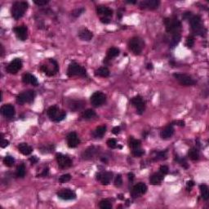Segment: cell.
I'll return each mask as SVG.
<instances>
[{
  "mask_svg": "<svg viewBox=\"0 0 209 209\" xmlns=\"http://www.w3.org/2000/svg\"><path fill=\"white\" fill-rule=\"evenodd\" d=\"M147 191V186L146 185H145L144 183H138L136 185H134V187L132 191V195L133 198H136L139 197L141 194H144L146 193Z\"/></svg>",
  "mask_w": 209,
  "mask_h": 209,
  "instance_id": "obj_13",
  "label": "cell"
},
{
  "mask_svg": "<svg viewBox=\"0 0 209 209\" xmlns=\"http://www.w3.org/2000/svg\"><path fill=\"white\" fill-rule=\"evenodd\" d=\"M27 8L28 3L26 2H16L11 8V16L15 20H19L24 16Z\"/></svg>",
  "mask_w": 209,
  "mask_h": 209,
  "instance_id": "obj_1",
  "label": "cell"
},
{
  "mask_svg": "<svg viewBox=\"0 0 209 209\" xmlns=\"http://www.w3.org/2000/svg\"><path fill=\"white\" fill-rule=\"evenodd\" d=\"M96 112L93 110V109H88L87 110H85L83 114V118L85 119H91L96 116Z\"/></svg>",
  "mask_w": 209,
  "mask_h": 209,
  "instance_id": "obj_33",
  "label": "cell"
},
{
  "mask_svg": "<svg viewBox=\"0 0 209 209\" xmlns=\"http://www.w3.org/2000/svg\"><path fill=\"white\" fill-rule=\"evenodd\" d=\"M114 184H115V185H116V186H120V185H122V177H121V175H120V174L117 175L116 177H115V179H114Z\"/></svg>",
  "mask_w": 209,
  "mask_h": 209,
  "instance_id": "obj_44",
  "label": "cell"
},
{
  "mask_svg": "<svg viewBox=\"0 0 209 209\" xmlns=\"http://www.w3.org/2000/svg\"><path fill=\"white\" fill-rule=\"evenodd\" d=\"M146 68L148 69V70H152V69H153V64H151V63H149V64L147 65Z\"/></svg>",
  "mask_w": 209,
  "mask_h": 209,
  "instance_id": "obj_56",
  "label": "cell"
},
{
  "mask_svg": "<svg viewBox=\"0 0 209 209\" xmlns=\"http://www.w3.org/2000/svg\"><path fill=\"white\" fill-rule=\"evenodd\" d=\"M194 185V181H189L187 182V186L188 187H190V189L191 187H193Z\"/></svg>",
  "mask_w": 209,
  "mask_h": 209,
  "instance_id": "obj_55",
  "label": "cell"
},
{
  "mask_svg": "<svg viewBox=\"0 0 209 209\" xmlns=\"http://www.w3.org/2000/svg\"><path fill=\"white\" fill-rule=\"evenodd\" d=\"M22 68V60L19 58H16L14 59L12 61L9 63V65L7 66V71L8 73H12V74H15L18 71Z\"/></svg>",
  "mask_w": 209,
  "mask_h": 209,
  "instance_id": "obj_10",
  "label": "cell"
},
{
  "mask_svg": "<svg viewBox=\"0 0 209 209\" xmlns=\"http://www.w3.org/2000/svg\"><path fill=\"white\" fill-rule=\"evenodd\" d=\"M3 163H4L7 167L11 168V167H12V166L14 165L15 160H14V158L11 157V156H6V157L3 158Z\"/></svg>",
  "mask_w": 209,
  "mask_h": 209,
  "instance_id": "obj_37",
  "label": "cell"
},
{
  "mask_svg": "<svg viewBox=\"0 0 209 209\" xmlns=\"http://www.w3.org/2000/svg\"><path fill=\"white\" fill-rule=\"evenodd\" d=\"M119 55V50L116 48V47H111L107 51V57L106 58L108 60H109V59H112L114 57H118Z\"/></svg>",
  "mask_w": 209,
  "mask_h": 209,
  "instance_id": "obj_28",
  "label": "cell"
},
{
  "mask_svg": "<svg viewBox=\"0 0 209 209\" xmlns=\"http://www.w3.org/2000/svg\"><path fill=\"white\" fill-rule=\"evenodd\" d=\"M181 39V36L179 33L173 34V37L171 38V43H170V47H175L176 46H177L178 44L180 43Z\"/></svg>",
  "mask_w": 209,
  "mask_h": 209,
  "instance_id": "obj_32",
  "label": "cell"
},
{
  "mask_svg": "<svg viewBox=\"0 0 209 209\" xmlns=\"http://www.w3.org/2000/svg\"><path fill=\"white\" fill-rule=\"evenodd\" d=\"M160 2L158 0H145L141 3V8H148V9H156L158 8Z\"/></svg>",
  "mask_w": 209,
  "mask_h": 209,
  "instance_id": "obj_19",
  "label": "cell"
},
{
  "mask_svg": "<svg viewBox=\"0 0 209 209\" xmlns=\"http://www.w3.org/2000/svg\"><path fill=\"white\" fill-rule=\"evenodd\" d=\"M194 39L193 37L192 36L188 37L187 39H186V46H187V47L191 48L194 46Z\"/></svg>",
  "mask_w": 209,
  "mask_h": 209,
  "instance_id": "obj_42",
  "label": "cell"
},
{
  "mask_svg": "<svg viewBox=\"0 0 209 209\" xmlns=\"http://www.w3.org/2000/svg\"><path fill=\"white\" fill-rule=\"evenodd\" d=\"M57 196L63 200H71L76 198V194L70 189H64L57 193Z\"/></svg>",
  "mask_w": 209,
  "mask_h": 209,
  "instance_id": "obj_12",
  "label": "cell"
},
{
  "mask_svg": "<svg viewBox=\"0 0 209 209\" xmlns=\"http://www.w3.org/2000/svg\"><path fill=\"white\" fill-rule=\"evenodd\" d=\"M1 114L8 119H11L15 115V108L9 104L4 105L1 108Z\"/></svg>",
  "mask_w": 209,
  "mask_h": 209,
  "instance_id": "obj_17",
  "label": "cell"
},
{
  "mask_svg": "<svg viewBox=\"0 0 209 209\" xmlns=\"http://www.w3.org/2000/svg\"><path fill=\"white\" fill-rule=\"evenodd\" d=\"M107 145L111 149H115L117 148V141L115 139H109L107 141Z\"/></svg>",
  "mask_w": 209,
  "mask_h": 209,
  "instance_id": "obj_40",
  "label": "cell"
},
{
  "mask_svg": "<svg viewBox=\"0 0 209 209\" xmlns=\"http://www.w3.org/2000/svg\"><path fill=\"white\" fill-rule=\"evenodd\" d=\"M129 49L132 52L133 54L139 55L141 54L142 49L144 47V43L142 42L141 38L135 37L132 38L129 42Z\"/></svg>",
  "mask_w": 209,
  "mask_h": 209,
  "instance_id": "obj_6",
  "label": "cell"
},
{
  "mask_svg": "<svg viewBox=\"0 0 209 209\" xmlns=\"http://www.w3.org/2000/svg\"><path fill=\"white\" fill-rule=\"evenodd\" d=\"M163 174H162L161 172L159 173H155L154 175H152L150 178H149V182L150 184L153 185H158L161 184V181H163Z\"/></svg>",
  "mask_w": 209,
  "mask_h": 209,
  "instance_id": "obj_23",
  "label": "cell"
},
{
  "mask_svg": "<svg viewBox=\"0 0 209 209\" xmlns=\"http://www.w3.org/2000/svg\"><path fill=\"white\" fill-rule=\"evenodd\" d=\"M0 145L2 148H5V147L8 146L9 145V141H7V140H4V139H2L1 140V143H0Z\"/></svg>",
  "mask_w": 209,
  "mask_h": 209,
  "instance_id": "obj_47",
  "label": "cell"
},
{
  "mask_svg": "<svg viewBox=\"0 0 209 209\" xmlns=\"http://www.w3.org/2000/svg\"><path fill=\"white\" fill-rule=\"evenodd\" d=\"M112 178H113L112 172H104V173H98L96 175V179L99 180L104 185H109Z\"/></svg>",
  "mask_w": 209,
  "mask_h": 209,
  "instance_id": "obj_18",
  "label": "cell"
},
{
  "mask_svg": "<svg viewBox=\"0 0 209 209\" xmlns=\"http://www.w3.org/2000/svg\"><path fill=\"white\" fill-rule=\"evenodd\" d=\"M35 97V93L32 90H28L24 93L17 96L16 97V102L19 105H23L24 103H31Z\"/></svg>",
  "mask_w": 209,
  "mask_h": 209,
  "instance_id": "obj_5",
  "label": "cell"
},
{
  "mask_svg": "<svg viewBox=\"0 0 209 209\" xmlns=\"http://www.w3.org/2000/svg\"><path fill=\"white\" fill-rule=\"evenodd\" d=\"M14 32L16 34V37L21 41H24L27 39L28 37V30L27 27L24 25L21 26H17L14 28Z\"/></svg>",
  "mask_w": 209,
  "mask_h": 209,
  "instance_id": "obj_14",
  "label": "cell"
},
{
  "mask_svg": "<svg viewBox=\"0 0 209 209\" xmlns=\"http://www.w3.org/2000/svg\"><path fill=\"white\" fill-rule=\"evenodd\" d=\"M25 175V168L23 164L20 165L17 169H16V176L19 178H23Z\"/></svg>",
  "mask_w": 209,
  "mask_h": 209,
  "instance_id": "obj_34",
  "label": "cell"
},
{
  "mask_svg": "<svg viewBox=\"0 0 209 209\" xmlns=\"http://www.w3.org/2000/svg\"><path fill=\"white\" fill-rule=\"evenodd\" d=\"M128 179H129V181L132 182L133 179H134V174L132 173V172H129L128 173Z\"/></svg>",
  "mask_w": 209,
  "mask_h": 209,
  "instance_id": "obj_53",
  "label": "cell"
},
{
  "mask_svg": "<svg viewBox=\"0 0 209 209\" xmlns=\"http://www.w3.org/2000/svg\"><path fill=\"white\" fill-rule=\"evenodd\" d=\"M70 179L71 176L70 174H65V175H62V176L59 178V181H60V183H65V182L69 181Z\"/></svg>",
  "mask_w": 209,
  "mask_h": 209,
  "instance_id": "obj_41",
  "label": "cell"
},
{
  "mask_svg": "<svg viewBox=\"0 0 209 209\" xmlns=\"http://www.w3.org/2000/svg\"><path fill=\"white\" fill-rule=\"evenodd\" d=\"M164 24H165L167 32L174 34H178L179 30L181 28V22L176 17H173V18H166L164 20Z\"/></svg>",
  "mask_w": 209,
  "mask_h": 209,
  "instance_id": "obj_2",
  "label": "cell"
},
{
  "mask_svg": "<svg viewBox=\"0 0 209 209\" xmlns=\"http://www.w3.org/2000/svg\"><path fill=\"white\" fill-rule=\"evenodd\" d=\"M132 155L135 156V157H141L142 155H145V151L143 149H141L140 148L139 149H135L132 150Z\"/></svg>",
  "mask_w": 209,
  "mask_h": 209,
  "instance_id": "obj_39",
  "label": "cell"
},
{
  "mask_svg": "<svg viewBox=\"0 0 209 209\" xmlns=\"http://www.w3.org/2000/svg\"><path fill=\"white\" fill-rule=\"evenodd\" d=\"M106 96L101 92H96L91 96V103L95 107H99L102 106L106 101Z\"/></svg>",
  "mask_w": 209,
  "mask_h": 209,
  "instance_id": "obj_8",
  "label": "cell"
},
{
  "mask_svg": "<svg viewBox=\"0 0 209 209\" xmlns=\"http://www.w3.org/2000/svg\"><path fill=\"white\" fill-rule=\"evenodd\" d=\"M199 189H200V192H201L202 198H204V200H207L209 198V190L207 185H201L199 186Z\"/></svg>",
  "mask_w": 209,
  "mask_h": 209,
  "instance_id": "obj_31",
  "label": "cell"
},
{
  "mask_svg": "<svg viewBox=\"0 0 209 209\" xmlns=\"http://www.w3.org/2000/svg\"><path fill=\"white\" fill-rule=\"evenodd\" d=\"M34 3L38 6H44L48 3V1H46V0H35V1H34Z\"/></svg>",
  "mask_w": 209,
  "mask_h": 209,
  "instance_id": "obj_45",
  "label": "cell"
},
{
  "mask_svg": "<svg viewBox=\"0 0 209 209\" xmlns=\"http://www.w3.org/2000/svg\"><path fill=\"white\" fill-rule=\"evenodd\" d=\"M94 152H95L94 148L93 147H90V148H88V149L85 150L83 155V158H90L93 157Z\"/></svg>",
  "mask_w": 209,
  "mask_h": 209,
  "instance_id": "obj_38",
  "label": "cell"
},
{
  "mask_svg": "<svg viewBox=\"0 0 209 209\" xmlns=\"http://www.w3.org/2000/svg\"><path fill=\"white\" fill-rule=\"evenodd\" d=\"M173 76L177 81L179 82L180 84L183 86H192L195 83V82L191 77H190L187 74L184 73H174Z\"/></svg>",
  "mask_w": 209,
  "mask_h": 209,
  "instance_id": "obj_7",
  "label": "cell"
},
{
  "mask_svg": "<svg viewBox=\"0 0 209 209\" xmlns=\"http://www.w3.org/2000/svg\"><path fill=\"white\" fill-rule=\"evenodd\" d=\"M47 115L54 122H60L62 121L66 116L65 112L60 111L57 106H51L47 109Z\"/></svg>",
  "mask_w": 209,
  "mask_h": 209,
  "instance_id": "obj_4",
  "label": "cell"
},
{
  "mask_svg": "<svg viewBox=\"0 0 209 209\" xmlns=\"http://www.w3.org/2000/svg\"><path fill=\"white\" fill-rule=\"evenodd\" d=\"M112 132L114 133V134H115V135H117V134H119V133L120 132V128H119V127H115V128H113V130H112Z\"/></svg>",
  "mask_w": 209,
  "mask_h": 209,
  "instance_id": "obj_51",
  "label": "cell"
},
{
  "mask_svg": "<svg viewBox=\"0 0 209 209\" xmlns=\"http://www.w3.org/2000/svg\"><path fill=\"white\" fill-rule=\"evenodd\" d=\"M99 207L101 209H111L112 208V204H110V202L107 200V199H103L100 202L99 204Z\"/></svg>",
  "mask_w": 209,
  "mask_h": 209,
  "instance_id": "obj_36",
  "label": "cell"
},
{
  "mask_svg": "<svg viewBox=\"0 0 209 209\" xmlns=\"http://www.w3.org/2000/svg\"><path fill=\"white\" fill-rule=\"evenodd\" d=\"M84 103L80 101H71L70 103L69 104V107L70 108L71 110L76 111L78 109H81L83 107Z\"/></svg>",
  "mask_w": 209,
  "mask_h": 209,
  "instance_id": "obj_26",
  "label": "cell"
},
{
  "mask_svg": "<svg viewBox=\"0 0 209 209\" xmlns=\"http://www.w3.org/2000/svg\"><path fill=\"white\" fill-rule=\"evenodd\" d=\"M56 156H57V163H58V166L60 168H67L72 165V160L67 156L61 155V154H57Z\"/></svg>",
  "mask_w": 209,
  "mask_h": 209,
  "instance_id": "obj_11",
  "label": "cell"
},
{
  "mask_svg": "<svg viewBox=\"0 0 209 209\" xmlns=\"http://www.w3.org/2000/svg\"><path fill=\"white\" fill-rule=\"evenodd\" d=\"M127 3H130V4H135L136 3V1H127Z\"/></svg>",
  "mask_w": 209,
  "mask_h": 209,
  "instance_id": "obj_58",
  "label": "cell"
},
{
  "mask_svg": "<svg viewBox=\"0 0 209 209\" xmlns=\"http://www.w3.org/2000/svg\"><path fill=\"white\" fill-rule=\"evenodd\" d=\"M30 163H32V164H35L36 163H38V158L36 157V156H33V157H31L30 158Z\"/></svg>",
  "mask_w": 209,
  "mask_h": 209,
  "instance_id": "obj_50",
  "label": "cell"
},
{
  "mask_svg": "<svg viewBox=\"0 0 209 209\" xmlns=\"http://www.w3.org/2000/svg\"><path fill=\"white\" fill-rule=\"evenodd\" d=\"M18 149H19L20 152L24 155H30L33 151L32 148L29 145L26 144V143H21L18 145Z\"/></svg>",
  "mask_w": 209,
  "mask_h": 209,
  "instance_id": "obj_25",
  "label": "cell"
},
{
  "mask_svg": "<svg viewBox=\"0 0 209 209\" xmlns=\"http://www.w3.org/2000/svg\"><path fill=\"white\" fill-rule=\"evenodd\" d=\"M190 25L194 32H197L198 34V33H202L203 31L200 16H194L192 18H190Z\"/></svg>",
  "mask_w": 209,
  "mask_h": 209,
  "instance_id": "obj_15",
  "label": "cell"
},
{
  "mask_svg": "<svg viewBox=\"0 0 209 209\" xmlns=\"http://www.w3.org/2000/svg\"><path fill=\"white\" fill-rule=\"evenodd\" d=\"M106 132V126H100V127L96 128V129L94 131V136H95V137H97V138H101L105 135Z\"/></svg>",
  "mask_w": 209,
  "mask_h": 209,
  "instance_id": "obj_29",
  "label": "cell"
},
{
  "mask_svg": "<svg viewBox=\"0 0 209 209\" xmlns=\"http://www.w3.org/2000/svg\"><path fill=\"white\" fill-rule=\"evenodd\" d=\"M95 75L106 78V77H108L109 75V70L106 67H101L95 71Z\"/></svg>",
  "mask_w": 209,
  "mask_h": 209,
  "instance_id": "obj_27",
  "label": "cell"
},
{
  "mask_svg": "<svg viewBox=\"0 0 209 209\" xmlns=\"http://www.w3.org/2000/svg\"><path fill=\"white\" fill-rule=\"evenodd\" d=\"M96 12H97L98 15H103L106 17L111 16L113 15V11L111 9L107 8V7H104V6H99L96 8Z\"/></svg>",
  "mask_w": 209,
  "mask_h": 209,
  "instance_id": "obj_24",
  "label": "cell"
},
{
  "mask_svg": "<svg viewBox=\"0 0 209 209\" xmlns=\"http://www.w3.org/2000/svg\"><path fill=\"white\" fill-rule=\"evenodd\" d=\"M190 16H191V12H185V13L184 14L183 18H184V19H190Z\"/></svg>",
  "mask_w": 209,
  "mask_h": 209,
  "instance_id": "obj_54",
  "label": "cell"
},
{
  "mask_svg": "<svg viewBox=\"0 0 209 209\" xmlns=\"http://www.w3.org/2000/svg\"><path fill=\"white\" fill-rule=\"evenodd\" d=\"M132 104L136 108V113L140 115L143 114L145 109V104L143 101V99L141 96H136L132 99Z\"/></svg>",
  "mask_w": 209,
  "mask_h": 209,
  "instance_id": "obj_9",
  "label": "cell"
},
{
  "mask_svg": "<svg viewBox=\"0 0 209 209\" xmlns=\"http://www.w3.org/2000/svg\"><path fill=\"white\" fill-rule=\"evenodd\" d=\"M172 124H176V125H178V126H181V127H184L185 126V122L184 121H182V120H180V121H174V122H172Z\"/></svg>",
  "mask_w": 209,
  "mask_h": 209,
  "instance_id": "obj_48",
  "label": "cell"
},
{
  "mask_svg": "<svg viewBox=\"0 0 209 209\" xmlns=\"http://www.w3.org/2000/svg\"><path fill=\"white\" fill-rule=\"evenodd\" d=\"M101 21L102 22V23H104V24H109V23L110 22V20H109V18H108V17L104 16V17H101Z\"/></svg>",
  "mask_w": 209,
  "mask_h": 209,
  "instance_id": "obj_49",
  "label": "cell"
},
{
  "mask_svg": "<svg viewBox=\"0 0 209 209\" xmlns=\"http://www.w3.org/2000/svg\"><path fill=\"white\" fill-rule=\"evenodd\" d=\"M87 74V71L83 66L76 62H72L70 64L67 70V75L69 77L73 76H85Z\"/></svg>",
  "mask_w": 209,
  "mask_h": 209,
  "instance_id": "obj_3",
  "label": "cell"
},
{
  "mask_svg": "<svg viewBox=\"0 0 209 209\" xmlns=\"http://www.w3.org/2000/svg\"><path fill=\"white\" fill-rule=\"evenodd\" d=\"M83 11H84V8H77V9H75V10H73V11H72V15H73L74 17H78V16H80Z\"/></svg>",
  "mask_w": 209,
  "mask_h": 209,
  "instance_id": "obj_43",
  "label": "cell"
},
{
  "mask_svg": "<svg viewBox=\"0 0 209 209\" xmlns=\"http://www.w3.org/2000/svg\"><path fill=\"white\" fill-rule=\"evenodd\" d=\"M159 170H160L161 173L163 174V175H166V174L168 173V166L162 165L160 167Z\"/></svg>",
  "mask_w": 209,
  "mask_h": 209,
  "instance_id": "obj_46",
  "label": "cell"
},
{
  "mask_svg": "<svg viewBox=\"0 0 209 209\" xmlns=\"http://www.w3.org/2000/svg\"><path fill=\"white\" fill-rule=\"evenodd\" d=\"M174 133V128H172L171 125H169V126H167L165 128H163V130L161 131L160 132V136L161 138L164 139H169L171 138L172 135Z\"/></svg>",
  "mask_w": 209,
  "mask_h": 209,
  "instance_id": "obj_21",
  "label": "cell"
},
{
  "mask_svg": "<svg viewBox=\"0 0 209 209\" xmlns=\"http://www.w3.org/2000/svg\"><path fill=\"white\" fill-rule=\"evenodd\" d=\"M188 155H189L190 159H192L194 161L198 160L199 158V154H198V149H195V148H191L188 152Z\"/></svg>",
  "mask_w": 209,
  "mask_h": 209,
  "instance_id": "obj_30",
  "label": "cell"
},
{
  "mask_svg": "<svg viewBox=\"0 0 209 209\" xmlns=\"http://www.w3.org/2000/svg\"><path fill=\"white\" fill-rule=\"evenodd\" d=\"M49 173V169L48 168H45L44 170V171L42 172V173L40 174V176H42V177H46V176H47Z\"/></svg>",
  "mask_w": 209,
  "mask_h": 209,
  "instance_id": "obj_52",
  "label": "cell"
},
{
  "mask_svg": "<svg viewBox=\"0 0 209 209\" xmlns=\"http://www.w3.org/2000/svg\"><path fill=\"white\" fill-rule=\"evenodd\" d=\"M79 37L81 40L83 41H90L93 38V34L92 31L87 30L86 28H83L79 30Z\"/></svg>",
  "mask_w": 209,
  "mask_h": 209,
  "instance_id": "obj_20",
  "label": "cell"
},
{
  "mask_svg": "<svg viewBox=\"0 0 209 209\" xmlns=\"http://www.w3.org/2000/svg\"><path fill=\"white\" fill-rule=\"evenodd\" d=\"M129 145H130V147H132L133 149H139L140 146H141V141H139V140H136V139L131 137L130 141H129Z\"/></svg>",
  "mask_w": 209,
  "mask_h": 209,
  "instance_id": "obj_35",
  "label": "cell"
},
{
  "mask_svg": "<svg viewBox=\"0 0 209 209\" xmlns=\"http://www.w3.org/2000/svg\"><path fill=\"white\" fill-rule=\"evenodd\" d=\"M0 47H1V50H2V51H1V52H1V56H3V53H4V50H3V45H0Z\"/></svg>",
  "mask_w": 209,
  "mask_h": 209,
  "instance_id": "obj_57",
  "label": "cell"
},
{
  "mask_svg": "<svg viewBox=\"0 0 209 209\" xmlns=\"http://www.w3.org/2000/svg\"><path fill=\"white\" fill-rule=\"evenodd\" d=\"M22 81L24 83H30L34 86L38 85V80L36 79V77L30 73H24L22 77Z\"/></svg>",
  "mask_w": 209,
  "mask_h": 209,
  "instance_id": "obj_22",
  "label": "cell"
},
{
  "mask_svg": "<svg viewBox=\"0 0 209 209\" xmlns=\"http://www.w3.org/2000/svg\"><path fill=\"white\" fill-rule=\"evenodd\" d=\"M79 143L80 141L76 132H70L67 136V144L70 148H75L79 145Z\"/></svg>",
  "mask_w": 209,
  "mask_h": 209,
  "instance_id": "obj_16",
  "label": "cell"
}]
</instances>
